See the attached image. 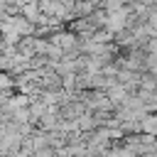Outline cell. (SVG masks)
I'll list each match as a JSON object with an SVG mask.
<instances>
[{
  "instance_id": "6da1fadb",
  "label": "cell",
  "mask_w": 157,
  "mask_h": 157,
  "mask_svg": "<svg viewBox=\"0 0 157 157\" xmlns=\"http://www.w3.org/2000/svg\"><path fill=\"white\" fill-rule=\"evenodd\" d=\"M20 15L27 20V22H39V17H42V12H39V0H34V2H27L22 10H20Z\"/></svg>"
},
{
  "instance_id": "7a4b0ae2",
  "label": "cell",
  "mask_w": 157,
  "mask_h": 157,
  "mask_svg": "<svg viewBox=\"0 0 157 157\" xmlns=\"http://www.w3.org/2000/svg\"><path fill=\"white\" fill-rule=\"evenodd\" d=\"M32 157H54V150H52V147H42V150H37Z\"/></svg>"
}]
</instances>
